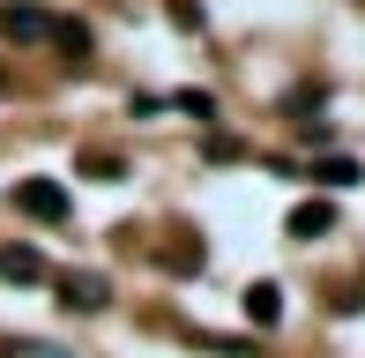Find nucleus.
<instances>
[{"label":"nucleus","mask_w":365,"mask_h":358,"mask_svg":"<svg viewBox=\"0 0 365 358\" xmlns=\"http://www.w3.org/2000/svg\"><path fill=\"white\" fill-rule=\"evenodd\" d=\"M15 209H23V217H38V224H60L68 217V187H60V179H15Z\"/></svg>","instance_id":"obj_1"},{"label":"nucleus","mask_w":365,"mask_h":358,"mask_svg":"<svg viewBox=\"0 0 365 358\" xmlns=\"http://www.w3.org/2000/svg\"><path fill=\"white\" fill-rule=\"evenodd\" d=\"M60 306H68V314H105V306H112V284L97 269H68V276H60Z\"/></svg>","instance_id":"obj_2"},{"label":"nucleus","mask_w":365,"mask_h":358,"mask_svg":"<svg viewBox=\"0 0 365 358\" xmlns=\"http://www.w3.org/2000/svg\"><path fill=\"white\" fill-rule=\"evenodd\" d=\"M0 38H53V15L45 8H30V0H8V8H0Z\"/></svg>","instance_id":"obj_3"},{"label":"nucleus","mask_w":365,"mask_h":358,"mask_svg":"<svg viewBox=\"0 0 365 358\" xmlns=\"http://www.w3.org/2000/svg\"><path fill=\"white\" fill-rule=\"evenodd\" d=\"M246 321H254V329H276V321H284V291L276 284H246Z\"/></svg>","instance_id":"obj_4"},{"label":"nucleus","mask_w":365,"mask_h":358,"mask_svg":"<svg viewBox=\"0 0 365 358\" xmlns=\"http://www.w3.org/2000/svg\"><path fill=\"white\" fill-rule=\"evenodd\" d=\"M0 276H8V284H38V276H45V254L38 247H0Z\"/></svg>","instance_id":"obj_5"},{"label":"nucleus","mask_w":365,"mask_h":358,"mask_svg":"<svg viewBox=\"0 0 365 358\" xmlns=\"http://www.w3.org/2000/svg\"><path fill=\"white\" fill-rule=\"evenodd\" d=\"M328 224H336V209H328V202H298L291 217H284V232H291V239H313V232H328Z\"/></svg>","instance_id":"obj_6"},{"label":"nucleus","mask_w":365,"mask_h":358,"mask_svg":"<svg viewBox=\"0 0 365 358\" xmlns=\"http://www.w3.org/2000/svg\"><path fill=\"white\" fill-rule=\"evenodd\" d=\"M313 179H321V187H358V165H351V157H321Z\"/></svg>","instance_id":"obj_7"},{"label":"nucleus","mask_w":365,"mask_h":358,"mask_svg":"<svg viewBox=\"0 0 365 358\" xmlns=\"http://www.w3.org/2000/svg\"><path fill=\"white\" fill-rule=\"evenodd\" d=\"M172 105H179V112H194V120H217V97H209V90H179Z\"/></svg>","instance_id":"obj_8"},{"label":"nucleus","mask_w":365,"mask_h":358,"mask_svg":"<svg viewBox=\"0 0 365 358\" xmlns=\"http://www.w3.org/2000/svg\"><path fill=\"white\" fill-rule=\"evenodd\" d=\"M53 38L68 45V53H90V30H82V23H53Z\"/></svg>","instance_id":"obj_9"},{"label":"nucleus","mask_w":365,"mask_h":358,"mask_svg":"<svg viewBox=\"0 0 365 358\" xmlns=\"http://www.w3.org/2000/svg\"><path fill=\"white\" fill-rule=\"evenodd\" d=\"M8 358H68V351H53V344H8Z\"/></svg>","instance_id":"obj_10"},{"label":"nucleus","mask_w":365,"mask_h":358,"mask_svg":"<svg viewBox=\"0 0 365 358\" xmlns=\"http://www.w3.org/2000/svg\"><path fill=\"white\" fill-rule=\"evenodd\" d=\"M0 90H8V60H0Z\"/></svg>","instance_id":"obj_11"}]
</instances>
